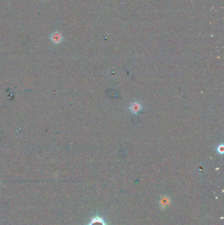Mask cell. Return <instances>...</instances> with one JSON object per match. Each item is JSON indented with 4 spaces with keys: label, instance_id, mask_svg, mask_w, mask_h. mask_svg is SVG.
Here are the masks:
<instances>
[{
    "label": "cell",
    "instance_id": "6da1fadb",
    "mask_svg": "<svg viewBox=\"0 0 224 225\" xmlns=\"http://www.w3.org/2000/svg\"><path fill=\"white\" fill-rule=\"evenodd\" d=\"M63 40V35L59 32H55L51 35V40L55 44H60Z\"/></svg>",
    "mask_w": 224,
    "mask_h": 225
},
{
    "label": "cell",
    "instance_id": "7a4b0ae2",
    "mask_svg": "<svg viewBox=\"0 0 224 225\" xmlns=\"http://www.w3.org/2000/svg\"><path fill=\"white\" fill-rule=\"evenodd\" d=\"M142 109V106L138 102H134L131 104V105L130 107V109L132 113L134 114H137V113H139Z\"/></svg>",
    "mask_w": 224,
    "mask_h": 225
},
{
    "label": "cell",
    "instance_id": "3957f363",
    "mask_svg": "<svg viewBox=\"0 0 224 225\" xmlns=\"http://www.w3.org/2000/svg\"><path fill=\"white\" fill-rule=\"evenodd\" d=\"M88 225H106V223L101 217H96L91 219Z\"/></svg>",
    "mask_w": 224,
    "mask_h": 225
},
{
    "label": "cell",
    "instance_id": "277c9868",
    "mask_svg": "<svg viewBox=\"0 0 224 225\" xmlns=\"http://www.w3.org/2000/svg\"><path fill=\"white\" fill-rule=\"evenodd\" d=\"M168 204V199H167L166 197H164V198L162 199L161 200V206L162 207H166Z\"/></svg>",
    "mask_w": 224,
    "mask_h": 225
},
{
    "label": "cell",
    "instance_id": "5b68a950",
    "mask_svg": "<svg viewBox=\"0 0 224 225\" xmlns=\"http://www.w3.org/2000/svg\"><path fill=\"white\" fill-rule=\"evenodd\" d=\"M217 151H218V153H220V154H223V153L224 147H223V144H221V145H219V146L218 147V148H217Z\"/></svg>",
    "mask_w": 224,
    "mask_h": 225
}]
</instances>
